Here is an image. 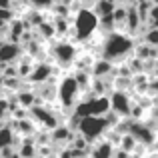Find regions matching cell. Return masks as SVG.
Returning a JSON list of instances; mask_svg holds the SVG:
<instances>
[{
	"mask_svg": "<svg viewBox=\"0 0 158 158\" xmlns=\"http://www.w3.org/2000/svg\"><path fill=\"white\" fill-rule=\"evenodd\" d=\"M2 82H4V76H2V72H0V88H2Z\"/></svg>",
	"mask_w": 158,
	"mask_h": 158,
	"instance_id": "2e32d148",
	"label": "cell"
},
{
	"mask_svg": "<svg viewBox=\"0 0 158 158\" xmlns=\"http://www.w3.org/2000/svg\"><path fill=\"white\" fill-rule=\"evenodd\" d=\"M142 42L150 44V46L158 48V28H146L142 34Z\"/></svg>",
	"mask_w": 158,
	"mask_h": 158,
	"instance_id": "7c38bea8",
	"label": "cell"
},
{
	"mask_svg": "<svg viewBox=\"0 0 158 158\" xmlns=\"http://www.w3.org/2000/svg\"><path fill=\"white\" fill-rule=\"evenodd\" d=\"M14 138H16V132L12 130L10 126H2L0 128V150L2 148H8V146H14Z\"/></svg>",
	"mask_w": 158,
	"mask_h": 158,
	"instance_id": "30bf717a",
	"label": "cell"
},
{
	"mask_svg": "<svg viewBox=\"0 0 158 158\" xmlns=\"http://www.w3.org/2000/svg\"><path fill=\"white\" fill-rule=\"evenodd\" d=\"M148 92H150V94H158V78H152V80H150V88H148Z\"/></svg>",
	"mask_w": 158,
	"mask_h": 158,
	"instance_id": "5bb4252c",
	"label": "cell"
},
{
	"mask_svg": "<svg viewBox=\"0 0 158 158\" xmlns=\"http://www.w3.org/2000/svg\"><path fill=\"white\" fill-rule=\"evenodd\" d=\"M28 2H30V6L36 8V10H48V8L54 6L56 0H28Z\"/></svg>",
	"mask_w": 158,
	"mask_h": 158,
	"instance_id": "4fadbf2b",
	"label": "cell"
},
{
	"mask_svg": "<svg viewBox=\"0 0 158 158\" xmlns=\"http://www.w3.org/2000/svg\"><path fill=\"white\" fill-rule=\"evenodd\" d=\"M0 42H2V28H0Z\"/></svg>",
	"mask_w": 158,
	"mask_h": 158,
	"instance_id": "d6986e66",
	"label": "cell"
},
{
	"mask_svg": "<svg viewBox=\"0 0 158 158\" xmlns=\"http://www.w3.org/2000/svg\"><path fill=\"white\" fill-rule=\"evenodd\" d=\"M56 100H58V104H60V108L66 110V112H72L74 106L78 104V100H80V86H78L74 74H68V76H64L62 80H58Z\"/></svg>",
	"mask_w": 158,
	"mask_h": 158,
	"instance_id": "3957f363",
	"label": "cell"
},
{
	"mask_svg": "<svg viewBox=\"0 0 158 158\" xmlns=\"http://www.w3.org/2000/svg\"><path fill=\"white\" fill-rule=\"evenodd\" d=\"M52 66L48 64V62H38V64H34V68H32L30 76H28V80L32 82V84H42V82H48L52 78Z\"/></svg>",
	"mask_w": 158,
	"mask_h": 158,
	"instance_id": "ba28073f",
	"label": "cell"
},
{
	"mask_svg": "<svg viewBox=\"0 0 158 158\" xmlns=\"http://www.w3.org/2000/svg\"><path fill=\"white\" fill-rule=\"evenodd\" d=\"M132 54H134V36L120 30H112L106 34L104 44L100 48V58L112 64H122Z\"/></svg>",
	"mask_w": 158,
	"mask_h": 158,
	"instance_id": "6da1fadb",
	"label": "cell"
},
{
	"mask_svg": "<svg viewBox=\"0 0 158 158\" xmlns=\"http://www.w3.org/2000/svg\"><path fill=\"white\" fill-rule=\"evenodd\" d=\"M154 130H156V136H158V120H156V124H154Z\"/></svg>",
	"mask_w": 158,
	"mask_h": 158,
	"instance_id": "ac0fdd59",
	"label": "cell"
},
{
	"mask_svg": "<svg viewBox=\"0 0 158 158\" xmlns=\"http://www.w3.org/2000/svg\"><path fill=\"white\" fill-rule=\"evenodd\" d=\"M154 104H158V96H154Z\"/></svg>",
	"mask_w": 158,
	"mask_h": 158,
	"instance_id": "ffe728a7",
	"label": "cell"
},
{
	"mask_svg": "<svg viewBox=\"0 0 158 158\" xmlns=\"http://www.w3.org/2000/svg\"><path fill=\"white\" fill-rule=\"evenodd\" d=\"M136 146H138V142L134 140V136L132 134H122V140H120V148H122V150H126L128 154H132V152L136 150Z\"/></svg>",
	"mask_w": 158,
	"mask_h": 158,
	"instance_id": "8fae6325",
	"label": "cell"
},
{
	"mask_svg": "<svg viewBox=\"0 0 158 158\" xmlns=\"http://www.w3.org/2000/svg\"><path fill=\"white\" fill-rule=\"evenodd\" d=\"M112 70H114L112 62L104 60V58H98V60H94L92 68H90V76L92 78H108V74H112Z\"/></svg>",
	"mask_w": 158,
	"mask_h": 158,
	"instance_id": "9c48e42d",
	"label": "cell"
},
{
	"mask_svg": "<svg viewBox=\"0 0 158 158\" xmlns=\"http://www.w3.org/2000/svg\"><path fill=\"white\" fill-rule=\"evenodd\" d=\"M22 46L18 42H10V40H2L0 42V64H14L22 54Z\"/></svg>",
	"mask_w": 158,
	"mask_h": 158,
	"instance_id": "52a82bcc",
	"label": "cell"
},
{
	"mask_svg": "<svg viewBox=\"0 0 158 158\" xmlns=\"http://www.w3.org/2000/svg\"><path fill=\"white\" fill-rule=\"evenodd\" d=\"M0 8H4V10H12V0H0Z\"/></svg>",
	"mask_w": 158,
	"mask_h": 158,
	"instance_id": "9a60e30c",
	"label": "cell"
},
{
	"mask_svg": "<svg viewBox=\"0 0 158 158\" xmlns=\"http://www.w3.org/2000/svg\"><path fill=\"white\" fill-rule=\"evenodd\" d=\"M80 2H84V4H90V2H96V0H80Z\"/></svg>",
	"mask_w": 158,
	"mask_h": 158,
	"instance_id": "e0dca14e",
	"label": "cell"
},
{
	"mask_svg": "<svg viewBox=\"0 0 158 158\" xmlns=\"http://www.w3.org/2000/svg\"><path fill=\"white\" fill-rule=\"evenodd\" d=\"M72 32H76L74 34L76 42H88L94 34L100 32V18L94 12V8H88V6L78 8L74 20H70V32L68 34H72Z\"/></svg>",
	"mask_w": 158,
	"mask_h": 158,
	"instance_id": "7a4b0ae2",
	"label": "cell"
},
{
	"mask_svg": "<svg viewBox=\"0 0 158 158\" xmlns=\"http://www.w3.org/2000/svg\"><path fill=\"white\" fill-rule=\"evenodd\" d=\"M54 50H50V54L54 56L56 64H60L62 68H68L76 62V56H78V50H76V44L70 42V40L62 38L58 42H54Z\"/></svg>",
	"mask_w": 158,
	"mask_h": 158,
	"instance_id": "5b68a950",
	"label": "cell"
},
{
	"mask_svg": "<svg viewBox=\"0 0 158 158\" xmlns=\"http://www.w3.org/2000/svg\"><path fill=\"white\" fill-rule=\"evenodd\" d=\"M106 130L108 122L104 116H84V118H80V124H78V132L88 140V144L104 136Z\"/></svg>",
	"mask_w": 158,
	"mask_h": 158,
	"instance_id": "277c9868",
	"label": "cell"
},
{
	"mask_svg": "<svg viewBox=\"0 0 158 158\" xmlns=\"http://www.w3.org/2000/svg\"><path fill=\"white\" fill-rule=\"evenodd\" d=\"M108 100H110V110L116 112L120 118H128V116H130L132 100H130V96H128V92L112 90V92L108 94Z\"/></svg>",
	"mask_w": 158,
	"mask_h": 158,
	"instance_id": "8992f818",
	"label": "cell"
},
{
	"mask_svg": "<svg viewBox=\"0 0 158 158\" xmlns=\"http://www.w3.org/2000/svg\"><path fill=\"white\" fill-rule=\"evenodd\" d=\"M34 158H44V156H40V154H36V156H34Z\"/></svg>",
	"mask_w": 158,
	"mask_h": 158,
	"instance_id": "44dd1931",
	"label": "cell"
}]
</instances>
